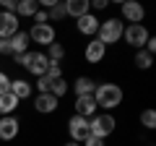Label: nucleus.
Masks as SVG:
<instances>
[{
	"label": "nucleus",
	"instance_id": "f257e3e1",
	"mask_svg": "<svg viewBox=\"0 0 156 146\" xmlns=\"http://www.w3.org/2000/svg\"><path fill=\"white\" fill-rule=\"evenodd\" d=\"M122 99H125V91L120 89L117 84H109V81L96 84V89H94V102H96V107L115 110V107L122 104Z\"/></svg>",
	"mask_w": 156,
	"mask_h": 146
},
{
	"label": "nucleus",
	"instance_id": "f03ea898",
	"mask_svg": "<svg viewBox=\"0 0 156 146\" xmlns=\"http://www.w3.org/2000/svg\"><path fill=\"white\" fill-rule=\"evenodd\" d=\"M122 31H125V24L120 21V18H104V21L99 24V37L96 39L101 42L104 47H109V45H117V42L122 39Z\"/></svg>",
	"mask_w": 156,
	"mask_h": 146
},
{
	"label": "nucleus",
	"instance_id": "7ed1b4c3",
	"mask_svg": "<svg viewBox=\"0 0 156 146\" xmlns=\"http://www.w3.org/2000/svg\"><path fill=\"white\" fill-rule=\"evenodd\" d=\"M115 128H117V120H115V115H109V112H96L94 118L89 120V130H91V136H96V138H101L104 141L107 136H112L115 133Z\"/></svg>",
	"mask_w": 156,
	"mask_h": 146
},
{
	"label": "nucleus",
	"instance_id": "20e7f679",
	"mask_svg": "<svg viewBox=\"0 0 156 146\" xmlns=\"http://www.w3.org/2000/svg\"><path fill=\"white\" fill-rule=\"evenodd\" d=\"M148 37H151V31L143 26V24H128L125 31H122V39L128 42L133 50H143L146 42H148Z\"/></svg>",
	"mask_w": 156,
	"mask_h": 146
},
{
	"label": "nucleus",
	"instance_id": "39448f33",
	"mask_svg": "<svg viewBox=\"0 0 156 146\" xmlns=\"http://www.w3.org/2000/svg\"><path fill=\"white\" fill-rule=\"evenodd\" d=\"M26 34H29L31 42H37V45H42V47H50L52 42H55V26H52V24H34Z\"/></svg>",
	"mask_w": 156,
	"mask_h": 146
},
{
	"label": "nucleus",
	"instance_id": "423d86ee",
	"mask_svg": "<svg viewBox=\"0 0 156 146\" xmlns=\"http://www.w3.org/2000/svg\"><path fill=\"white\" fill-rule=\"evenodd\" d=\"M68 136H70V141H76V144H83V141L91 136L89 120L81 118V115H73V118L68 120Z\"/></svg>",
	"mask_w": 156,
	"mask_h": 146
},
{
	"label": "nucleus",
	"instance_id": "0eeeda50",
	"mask_svg": "<svg viewBox=\"0 0 156 146\" xmlns=\"http://www.w3.org/2000/svg\"><path fill=\"white\" fill-rule=\"evenodd\" d=\"M16 31H21V21L16 13H5L0 11V39H11Z\"/></svg>",
	"mask_w": 156,
	"mask_h": 146
},
{
	"label": "nucleus",
	"instance_id": "6e6552de",
	"mask_svg": "<svg viewBox=\"0 0 156 146\" xmlns=\"http://www.w3.org/2000/svg\"><path fill=\"white\" fill-rule=\"evenodd\" d=\"M120 13L130 24H143V18H146V8L140 3H135V0H125L122 5H120Z\"/></svg>",
	"mask_w": 156,
	"mask_h": 146
},
{
	"label": "nucleus",
	"instance_id": "1a4fd4ad",
	"mask_svg": "<svg viewBox=\"0 0 156 146\" xmlns=\"http://www.w3.org/2000/svg\"><path fill=\"white\" fill-rule=\"evenodd\" d=\"M21 130V123H18L16 115H5L0 118V141H13Z\"/></svg>",
	"mask_w": 156,
	"mask_h": 146
},
{
	"label": "nucleus",
	"instance_id": "9d476101",
	"mask_svg": "<svg viewBox=\"0 0 156 146\" xmlns=\"http://www.w3.org/2000/svg\"><path fill=\"white\" fill-rule=\"evenodd\" d=\"M57 107H60V99H55L52 94H37L34 97V110L39 115H52V112H57Z\"/></svg>",
	"mask_w": 156,
	"mask_h": 146
},
{
	"label": "nucleus",
	"instance_id": "9b49d317",
	"mask_svg": "<svg viewBox=\"0 0 156 146\" xmlns=\"http://www.w3.org/2000/svg\"><path fill=\"white\" fill-rule=\"evenodd\" d=\"M104 55H107V47L101 45L99 39H91L89 45H86V50H83L86 63H91V65H99V63L104 60Z\"/></svg>",
	"mask_w": 156,
	"mask_h": 146
},
{
	"label": "nucleus",
	"instance_id": "f8f14e48",
	"mask_svg": "<svg viewBox=\"0 0 156 146\" xmlns=\"http://www.w3.org/2000/svg\"><path fill=\"white\" fill-rule=\"evenodd\" d=\"M76 29H78V34H83V37H94V34L99 31V18H96L94 13H86V16L76 18Z\"/></svg>",
	"mask_w": 156,
	"mask_h": 146
},
{
	"label": "nucleus",
	"instance_id": "ddd939ff",
	"mask_svg": "<svg viewBox=\"0 0 156 146\" xmlns=\"http://www.w3.org/2000/svg\"><path fill=\"white\" fill-rule=\"evenodd\" d=\"M96 112H99V107H96L94 97H76V115H81V118L91 120Z\"/></svg>",
	"mask_w": 156,
	"mask_h": 146
},
{
	"label": "nucleus",
	"instance_id": "4468645a",
	"mask_svg": "<svg viewBox=\"0 0 156 146\" xmlns=\"http://www.w3.org/2000/svg\"><path fill=\"white\" fill-rule=\"evenodd\" d=\"M8 91H11V94L16 97L18 102H21V99H31V94H34L31 84H29L26 78H11V86H8Z\"/></svg>",
	"mask_w": 156,
	"mask_h": 146
},
{
	"label": "nucleus",
	"instance_id": "2eb2a0df",
	"mask_svg": "<svg viewBox=\"0 0 156 146\" xmlns=\"http://www.w3.org/2000/svg\"><path fill=\"white\" fill-rule=\"evenodd\" d=\"M94 89H96V81L91 76H78L73 81V91L76 97H94Z\"/></svg>",
	"mask_w": 156,
	"mask_h": 146
},
{
	"label": "nucleus",
	"instance_id": "dca6fc26",
	"mask_svg": "<svg viewBox=\"0 0 156 146\" xmlns=\"http://www.w3.org/2000/svg\"><path fill=\"white\" fill-rule=\"evenodd\" d=\"M65 13L70 18H81V16H86V13H91L89 0H65Z\"/></svg>",
	"mask_w": 156,
	"mask_h": 146
},
{
	"label": "nucleus",
	"instance_id": "f3484780",
	"mask_svg": "<svg viewBox=\"0 0 156 146\" xmlns=\"http://www.w3.org/2000/svg\"><path fill=\"white\" fill-rule=\"evenodd\" d=\"M29 45H31V39H29L26 31H16L11 37V52H13V55H23V52H29Z\"/></svg>",
	"mask_w": 156,
	"mask_h": 146
},
{
	"label": "nucleus",
	"instance_id": "a211bd4d",
	"mask_svg": "<svg viewBox=\"0 0 156 146\" xmlns=\"http://www.w3.org/2000/svg\"><path fill=\"white\" fill-rule=\"evenodd\" d=\"M18 107V99L11 94V91H5V94H0V118H5V115H13Z\"/></svg>",
	"mask_w": 156,
	"mask_h": 146
},
{
	"label": "nucleus",
	"instance_id": "6ab92c4d",
	"mask_svg": "<svg viewBox=\"0 0 156 146\" xmlns=\"http://www.w3.org/2000/svg\"><path fill=\"white\" fill-rule=\"evenodd\" d=\"M39 11V0H18V5H16V16L18 18H31L34 13Z\"/></svg>",
	"mask_w": 156,
	"mask_h": 146
},
{
	"label": "nucleus",
	"instance_id": "aec40b11",
	"mask_svg": "<svg viewBox=\"0 0 156 146\" xmlns=\"http://www.w3.org/2000/svg\"><path fill=\"white\" fill-rule=\"evenodd\" d=\"M44 55H47V60H50V63H60L62 57H65V47H62V42H52V45L47 47Z\"/></svg>",
	"mask_w": 156,
	"mask_h": 146
},
{
	"label": "nucleus",
	"instance_id": "412c9836",
	"mask_svg": "<svg viewBox=\"0 0 156 146\" xmlns=\"http://www.w3.org/2000/svg\"><path fill=\"white\" fill-rule=\"evenodd\" d=\"M68 13H65V3H52L50 8H47V18H50V21H62V18H65Z\"/></svg>",
	"mask_w": 156,
	"mask_h": 146
},
{
	"label": "nucleus",
	"instance_id": "4be33fe9",
	"mask_svg": "<svg viewBox=\"0 0 156 146\" xmlns=\"http://www.w3.org/2000/svg\"><path fill=\"white\" fill-rule=\"evenodd\" d=\"M135 65H138L140 71H148V68L154 65V55H148L146 50H135Z\"/></svg>",
	"mask_w": 156,
	"mask_h": 146
},
{
	"label": "nucleus",
	"instance_id": "5701e85b",
	"mask_svg": "<svg viewBox=\"0 0 156 146\" xmlns=\"http://www.w3.org/2000/svg\"><path fill=\"white\" fill-rule=\"evenodd\" d=\"M68 89H70V86H68V81H65V78H57V81H52L50 94L55 97V99H62V97L68 94Z\"/></svg>",
	"mask_w": 156,
	"mask_h": 146
},
{
	"label": "nucleus",
	"instance_id": "b1692460",
	"mask_svg": "<svg viewBox=\"0 0 156 146\" xmlns=\"http://www.w3.org/2000/svg\"><path fill=\"white\" fill-rule=\"evenodd\" d=\"M140 125H143L146 130H154L156 128V112H154V110H143V112H140Z\"/></svg>",
	"mask_w": 156,
	"mask_h": 146
},
{
	"label": "nucleus",
	"instance_id": "393cba45",
	"mask_svg": "<svg viewBox=\"0 0 156 146\" xmlns=\"http://www.w3.org/2000/svg\"><path fill=\"white\" fill-rule=\"evenodd\" d=\"M47 78H52V81H57V78H62V68H60V63H50L47 65V73H44Z\"/></svg>",
	"mask_w": 156,
	"mask_h": 146
},
{
	"label": "nucleus",
	"instance_id": "a878e982",
	"mask_svg": "<svg viewBox=\"0 0 156 146\" xmlns=\"http://www.w3.org/2000/svg\"><path fill=\"white\" fill-rule=\"evenodd\" d=\"M50 86H52V78L39 76V78H37V94H50Z\"/></svg>",
	"mask_w": 156,
	"mask_h": 146
},
{
	"label": "nucleus",
	"instance_id": "bb28decb",
	"mask_svg": "<svg viewBox=\"0 0 156 146\" xmlns=\"http://www.w3.org/2000/svg\"><path fill=\"white\" fill-rule=\"evenodd\" d=\"M31 18H34V24H50V18H47V11H44V8H39Z\"/></svg>",
	"mask_w": 156,
	"mask_h": 146
},
{
	"label": "nucleus",
	"instance_id": "cd10ccee",
	"mask_svg": "<svg viewBox=\"0 0 156 146\" xmlns=\"http://www.w3.org/2000/svg\"><path fill=\"white\" fill-rule=\"evenodd\" d=\"M8 86H11V78H8V73H5V71H0V94H5Z\"/></svg>",
	"mask_w": 156,
	"mask_h": 146
},
{
	"label": "nucleus",
	"instance_id": "c85d7f7f",
	"mask_svg": "<svg viewBox=\"0 0 156 146\" xmlns=\"http://www.w3.org/2000/svg\"><path fill=\"white\" fill-rule=\"evenodd\" d=\"M107 5H109L107 0H89V8H94V11H104Z\"/></svg>",
	"mask_w": 156,
	"mask_h": 146
},
{
	"label": "nucleus",
	"instance_id": "c756f323",
	"mask_svg": "<svg viewBox=\"0 0 156 146\" xmlns=\"http://www.w3.org/2000/svg\"><path fill=\"white\" fill-rule=\"evenodd\" d=\"M81 146H104V141H101V138H96V136H89V138H86Z\"/></svg>",
	"mask_w": 156,
	"mask_h": 146
},
{
	"label": "nucleus",
	"instance_id": "7c9ffc66",
	"mask_svg": "<svg viewBox=\"0 0 156 146\" xmlns=\"http://www.w3.org/2000/svg\"><path fill=\"white\" fill-rule=\"evenodd\" d=\"M0 55H13L11 52V39H0Z\"/></svg>",
	"mask_w": 156,
	"mask_h": 146
},
{
	"label": "nucleus",
	"instance_id": "2f4dec72",
	"mask_svg": "<svg viewBox=\"0 0 156 146\" xmlns=\"http://www.w3.org/2000/svg\"><path fill=\"white\" fill-rule=\"evenodd\" d=\"M65 146H81V144H76V141H68V144Z\"/></svg>",
	"mask_w": 156,
	"mask_h": 146
}]
</instances>
